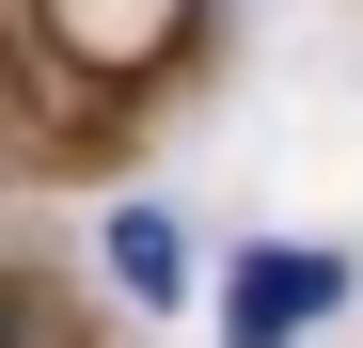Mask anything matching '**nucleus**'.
Segmentation results:
<instances>
[{"instance_id": "f03ea898", "label": "nucleus", "mask_w": 363, "mask_h": 348, "mask_svg": "<svg viewBox=\"0 0 363 348\" xmlns=\"http://www.w3.org/2000/svg\"><path fill=\"white\" fill-rule=\"evenodd\" d=\"M48 32H64V64H158L190 0H48Z\"/></svg>"}, {"instance_id": "f257e3e1", "label": "nucleus", "mask_w": 363, "mask_h": 348, "mask_svg": "<svg viewBox=\"0 0 363 348\" xmlns=\"http://www.w3.org/2000/svg\"><path fill=\"white\" fill-rule=\"evenodd\" d=\"M347 301V254H316V238H269L253 269L221 285V348H284V332H316Z\"/></svg>"}, {"instance_id": "7ed1b4c3", "label": "nucleus", "mask_w": 363, "mask_h": 348, "mask_svg": "<svg viewBox=\"0 0 363 348\" xmlns=\"http://www.w3.org/2000/svg\"><path fill=\"white\" fill-rule=\"evenodd\" d=\"M95 254H111V285H127V301H174V285H190V238H174L158 206H127V222H111Z\"/></svg>"}]
</instances>
